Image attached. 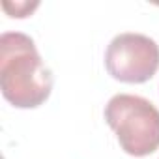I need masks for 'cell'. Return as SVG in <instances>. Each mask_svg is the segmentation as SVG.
I'll return each instance as SVG.
<instances>
[{
    "label": "cell",
    "instance_id": "cell-1",
    "mask_svg": "<svg viewBox=\"0 0 159 159\" xmlns=\"http://www.w3.org/2000/svg\"><path fill=\"white\" fill-rule=\"evenodd\" d=\"M0 90L17 109H36L49 99L52 73L30 36L21 32L0 36Z\"/></svg>",
    "mask_w": 159,
    "mask_h": 159
},
{
    "label": "cell",
    "instance_id": "cell-2",
    "mask_svg": "<svg viewBox=\"0 0 159 159\" xmlns=\"http://www.w3.org/2000/svg\"><path fill=\"white\" fill-rule=\"evenodd\" d=\"M105 120L125 153L146 157L159 148V109L146 98L112 96L105 107Z\"/></svg>",
    "mask_w": 159,
    "mask_h": 159
},
{
    "label": "cell",
    "instance_id": "cell-3",
    "mask_svg": "<svg viewBox=\"0 0 159 159\" xmlns=\"http://www.w3.org/2000/svg\"><path fill=\"white\" fill-rule=\"evenodd\" d=\"M105 67L120 83L142 84L159 69V45L144 34H118L105 51Z\"/></svg>",
    "mask_w": 159,
    "mask_h": 159
},
{
    "label": "cell",
    "instance_id": "cell-4",
    "mask_svg": "<svg viewBox=\"0 0 159 159\" xmlns=\"http://www.w3.org/2000/svg\"><path fill=\"white\" fill-rule=\"evenodd\" d=\"M39 6V2H2V8L6 13H10V17H28L36 8Z\"/></svg>",
    "mask_w": 159,
    "mask_h": 159
}]
</instances>
